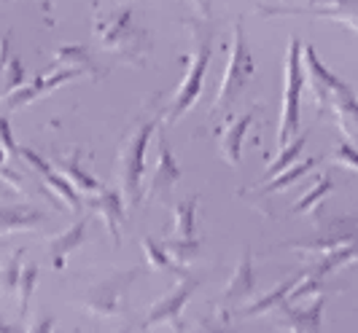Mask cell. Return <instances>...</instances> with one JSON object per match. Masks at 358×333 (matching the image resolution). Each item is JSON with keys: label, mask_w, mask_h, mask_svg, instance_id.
<instances>
[{"label": "cell", "mask_w": 358, "mask_h": 333, "mask_svg": "<svg viewBox=\"0 0 358 333\" xmlns=\"http://www.w3.org/2000/svg\"><path fill=\"white\" fill-rule=\"evenodd\" d=\"M189 30H192V38H194V54L189 59V68H186V75L178 84L170 105L164 110V124H176L183 116L189 113L192 108L199 103L202 97V84H205V75H208V68H210V59H213V30L208 24V19H186L183 22Z\"/></svg>", "instance_id": "cell-1"}, {"label": "cell", "mask_w": 358, "mask_h": 333, "mask_svg": "<svg viewBox=\"0 0 358 333\" xmlns=\"http://www.w3.org/2000/svg\"><path fill=\"white\" fill-rule=\"evenodd\" d=\"M94 38L103 52L119 54L127 62H143L151 52V38L135 19L132 6H119L113 11H100L94 19Z\"/></svg>", "instance_id": "cell-2"}, {"label": "cell", "mask_w": 358, "mask_h": 333, "mask_svg": "<svg viewBox=\"0 0 358 333\" xmlns=\"http://www.w3.org/2000/svg\"><path fill=\"white\" fill-rule=\"evenodd\" d=\"M159 121L157 119H141L132 124L122 140L119 156H116V175H119V191L124 196L127 207L135 210L143 202V172H145V154L148 142L154 138Z\"/></svg>", "instance_id": "cell-3"}, {"label": "cell", "mask_w": 358, "mask_h": 333, "mask_svg": "<svg viewBox=\"0 0 358 333\" xmlns=\"http://www.w3.org/2000/svg\"><path fill=\"white\" fill-rule=\"evenodd\" d=\"M253 73V57L251 46H248V38H245V24L243 17L234 19V33H232V49H229V62H227V71L221 75V84L215 91V100L210 105V116L218 113H229L232 105L237 103V97L248 89Z\"/></svg>", "instance_id": "cell-4"}, {"label": "cell", "mask_w": 358, "mask_h": 333, "mask_svg": "<svg viewBox=\"0 0 358 333\" xmlns=\"http://www.w3.org/2000/svg\"><path fill=\"white\" fill-rule=\"evenodd\" d=\"M283 108L278 121V148H283L299 132V113H302V89H305V68H302V40L291 38L286 46V65H283Z\"/></svg>", "instance_id": "cell-5"}, {"label": "cell", "mask_w": 358, "mask_h": 333, "mask_svg": "<svg viewBox=\"0 0 358 333\" xmlns=\"http://www.w3.org/2000/svg\"><path fill=\"white\" fill-rule=\"evenodd\" d=\"M143 274V269L132 266V269H122L108 274L106 280L94 282L87 296L81 298V306L87 309V315L103 317V320H113V317L124 315V304L129 288L138 282V277Z\"/></svg>", "instance_id": "cell-6"}, {"label": "cell", "mask_w": 358, "mask_h": 333, "mask_svg": "<svg viewBox=\"0 0 358 333\" xmlns=\"http://www.w3.org/2000/svg\"><path fill=\"white\" fill-rule=\"evenodd\" d=\"M259 17H315L334 19L358 33V0H283L278 6H256Z\"/></svg>", "instance_id": "cell-7"}, {"label": "cell", "mask_w": 358, "mask_h": 333, "mask_svg": "<svg viewBox=\"0 0 358 333\" xmlns=\"http://www.w3.org/2000/svg\"><path fill=\"white\" fill-rule=\"evenodd\" d=\"M84 75H90L87 71H81V68H54V73H38L33 81H24L19 89H14L11 94H6L3 100H0V105L3 110H19V108L24 105H33L36 100H41L43 94H49L54 89L65 87V84H71V81H78V78H84Z\"/></svg>", "instance_id": "cell-8"}, {"label": "cell", "mask_w": 358, "mask_h": 333, "mask_svg": "<svg viewBox=\"0 0 358 333\" xmlns=\"http://www.w3.org/2000/svg\"><path fill=\"white\" fill-rule=\"evenodd\" d=\"M302 68H305V81L310 84V97H313L315 113L323 116L326 110H331L334 94L342 91L348 84H345L342 78H337V75L318 59V52H315L313 43L302 46Z\"/></svg>", "instance_id": "cell-9"}, {"label": "cell", "mask_w": 358, "mask_h": 333, "mask_svg": "<svg viewBox=\"0 0 358 333\" xmlns=\"http://www.w3.org/2000/svg\"><path fill=\"white\" fill-rule=\"evenodd\" d=\"M199 282H202L199 277L183 272L178 285H176L164 298H159L157 304H151V309H148V315H145V320H143V328H157V325H167V323H170L173 328H180L178 317H180V312L186 309V304L192 301L194 290L199 288Z\"/></svg>", "instance_id": "cell-10"}, {"label": "cell", "mask_w": 358, "mask_h": 333, "mask_svg": "<svg viewBox=\"0 0 358 333\" xmlns=\"http://www.w3.org/2000/svg\"><path fill=\"white\" fill-rule=\"evenodd\" d=\"M350 242H358V218H337L329 226H323L315 237H307L302 242H291V250L299 253H313V256H323L331 253L337 247H345Z\"/></svg>", "instance_id": "cell-11"}, {"label": "cell", "mask_w": 358, "mask_h": 333, "mask_svg": "<svg viewBox=\"0 0 358 333\" xmlns=\"http://www.w3.org/2000/svg\"><path fill=\"white\" fill-rule=\"evenodd\" d=\"M183 177V170H180L178 158L173 154L170 142L159 138V148H157V158H154V170H151V177L143 183V202L145 199H157V196H164L176 183Z\"/></svg>", "instance_id": "cell-12"}, {"label": "cell", "mask_w": 358, "mask_h": 333, "mask_svg": "<svg viewBox=\"0 0 358 333\" xmlns=\"http://www.w3.org/2000/svg\"><path fill=\"white\" fill-rule=\"evenodd\" d=\"M323 306H326V296H323V293H318V296L313 298V304L307 301L302 306L283 304L280 312H278L275 325H278V328H286V331H296V333H318L323 325Z\"/></svg>", "instance_id": "cell-13"}, {"label": "cell", "mask_w": 358, "mask_h": 333, "mask_svg": "<svg viewBox=\"0 0 358 333\" xmlns=\"http://www.w3.org/2000/svg\"><path fill=\"white\" fill-rule=\"evenodd\" d=\"M90 210L94 215L103 218L108 234L116 239V245L122 242V226L127 221V202L122 191H110V188H103V191L92 193L90 196Z\"/></svg>", "instance_id": "cell-14"}, {"label": "cell", "mask_w": 358, "mask_h": 333, "mask_svg": "<svg viewBox=\"0 0 358 333\" xmlns=\"http://www.w3.org/2000/svg\"><path fill=\"white\" fill-rule=\"evenodd\" d=\"M253 290H256V274H253V256H251V247L245 245L243 250V256H240V261L234 266L232 277L227 280L224 285V290H221V306H237V304H243L248 296H253Z\"/></svg>", "instance_id": "cell-15"}, {"label": "cell", "mask_w": 358, "mask_h": 333, "mask_svg": "<svg viewBox=\"0 0 358 333\" xmlns=\"http://www.w3.org/2000/svg\"><path fill=\"white\" fill-rule=\"evenodd\" d=\"M90 234V218H78L73 226H68L65 231H59L57 237L49 239V263L54 272H62L68 256H73L78 247H84Z\"/></svg>", "instance_id": "cell-16"}, {"label": "cell", "mask_w": 358, "mask_h": 333, "mask_svg": "<svg viewBox=\"0 0 358 333\" xmlns=\"http://www.w3.org/2000/svg\"><path fill=\"white\" fill-rule=\"evenodd\" d=\"M49 223V215L33 205H3L0 207V237L38 231Z\"/></svg>", "instance_id": "cell-17"}, {"label": "cell", "mask_w": 358, "mask_h": 333, "mask_svg": "<svg viewBox=\"0 0 358 333\" xmlns=\"http://www.w3.org/2000/svg\"><path fill=\"white\" fill-rule=\"evenodd\" d=\"M253 119H256V113H245V116H240V119H234L224 132H221V138H218V154L221 158L229 164V167H240V158H243V142H245V135H248V129H251Z\"/></svg>", "instance_id": "cell-18"}, {"label": "cell", "mask_w": 358, "mask_h": 333, "mask_svg": "<svg viewBox=\"0 0 358 333\" xmlns=\"http://www.w3.org/2000/svg\"><path fill=\"white\" fill-rule=\"evenodd\" d=\"M331 110H334V124L348 140L358 138V94L350 87L334 94L331 100Z\"/></svg>", "instance_id": "cell-19"}, {"label": "cell", "mask_w": 358, "mask_h": 333, "mask_svg": "<svg viewBox=\"0 0 358 333\" xmlns=\"http://www.w3.org/2000/svg\"><path fill=\"white\" fill-rule=\"evenodd\" d=\"M318 161H321L318 156L302 158V161L296 158L294 164H288L286 170H280L278 175L269 177V183L259 186V193H275V191H283V188H288V186H294V183H296V180H302L307 172H313V170L318 167Z\"/></svg>", "instance_id": "cell-20"}, {"label": "cell", "mask_w": 358, "mask_h": 333, "mask_svg": "<svg viewBox=\"0 0 358 333\" xmlns=\"http://www.w3.org/2000/svg\"><path fill=\"white\" fill-rule=\"evenodd\" d=\"M59 172L76 186V191H81V193H90L92 196V193H97L106 188V186H103V183H100V180L81 164V156H78V154L62 158V161H59Z\"/></svg>", "instance_id": "cell-21"}, {"label": "cell", "mask_w": 358, "mask_h": 333, "mask_svg": "<svg viewBox=\"0 0 358 333\" xmlns=\"http://www.w3.org/2000/svg\"><path fill=\"white\" fill-rule=\"evenodd\" d=\"M350 263H358V242H350V245L345 247H337V250H331V253H323L321 261L315 263L310 272L315 274V277H331L334 272H340L345 266H350Z\"/></svg>", "instance_id": "cell-22"}, {"label": "cell", "mask_w": 358, "mask_h": 333, "mask_svg": "<svg viewBox=\"0 0 358 333\" xmlns=\"http://www.w3.org/2000/svg\"><path fill=\"white\" fill-rule=\"evenodd\" d=\"M197 205L199 196H189L173 207V237H178V239L197 237Z\"/></svg>", "instance_id": "cell-23"}, {"label": "cell", "mask_w": 358, "mask_h": 333, "mask_svg": "<svg viewBox=\"0 0 358 333\" xmlns=\"http://www.w3.org/2000/svg\"><path fill=\"white\" fill-rule=\"evenodd\" d=\"M302 277V274H299ZM299 277H291V280H283L275 290H269L267 296H262V298H256L251 306H245L243 309V315L240 317H259V315H264V312H278L283 304L288 301V293H291V288L299 282Z\"/></svg>", "instance_id": "cell-24"}, {"label": "cell", "mask_w": 358, "mask_h": 333, "mask_svg": "<svg viewBox=\"0 0 358 333\" xmlns=\"http://www.w3.org/2000/svg\"><path fill=\"white\" fill-rule=\"evenodd\" d=\"M52 68H81V71L100 73V68L92 62V54L87 46H59L57 54H54Z\"/></svg>", "instance_id": "cell-25"}, {"label": "cell", "mask_w": 358, "mask_h": 333, "mask_svg": "<svg viewBox=\"0 0 358 333\" xmlns=\"http://www.w3.org/2000/svg\"><path fill=\"white\" fill-rule=\"evenodd\" d=\"M307 138H310V132H302V135H294L291 140L278 151V156L272 158L267 164V170H264V177H272V175H278L280 170H286L288 164H294L296 158H299V154L305 151V142Z\"/></svg>", "instance_id": "cell-26"}, {"label": "cell", "mask_w": 358, "mask_h": 333, "mask_svg": "<svg viewBox=\"0 0 358 333\" xmlns=\"http://www.w3.org/2000/svg\"><path fill=\"white\" fill-rule=\"evenodd\" d=\"M141 245H143V256L145 261H148V266L151 269H157V272H176V274H183L186 269H180L178 263L170 258V253L164 250V245L162 242H157V239H151V237H143L141 239Z\"/></svg>", "instance_id": "cell-27"}, {"label": "cell", "mask_w": 358, "mask_h": 333, "mask_svg": "<svg viewBox=\"0 0 358 333\" xmlns=\"http://www.w3.org/2000/svg\"><path fill=\"white\" fill-rule=\"evenodd\" d=\"M164 250L170 253V258L178 263L180 269H186V266H192V263L199 258V239H178V237H173V239H167V242H162Z\"/></svg>", "instance_id": "cell-28"}, {"label": "cell", "mask_w": 358, "mask_h": 333, "mask_svg": "<svg viewBox=\"0 0 358 333\" xmlns=\"http://www.w3.org/2000/svg\"><path fill=\"white\" fill-rule=\"evenodd\" d=\"M38 263H27L22 266V277H19V288H17V296H19V317L27 320L30 315V298H33V290L38 285Z\"/></svg>", "instance_id": "cell-29"}, {"label": "cell", "mask_w": 358, "mask_h": 333, "mask_svg": "<svg viewBox=\"0 0 358 333\" xmlns=\"http://www.w3.org/2000/svg\"><path fill=\"white\" fill-rule=\"evenodd\" d=\"M22 256H24V250H17V253H11L3 266H0V290H6L8 296L11 293H17L19 288V277H22Z\"/></svg>", "instance_id": "cell-30"}, {"label": "cell", "mask_w": 358, "mask_h": 333, "mask_svg": "<svg viewBox=\"0 0 358 333\" xmlns=\"http://www.w3.org/2000/svg\"><path fill=\"white\" fill-rule=\"evenodd\" d=\"M27 68L19 62V57H8V65H6V71H3V75H0V100L6 97V94H11L14 89H19L24 81H27Z\"/></svg>", "instance_id": "cell-31"}, {"label": "cell", "mask_w": 358, "mask_h": 333, "mask_svg": "<svg viewBox=\"0 0 358 333\" xmlns=\"http://www.w3.org/2000/svg\"><path fill=\"white\" fill-rule=\"evenodd\" d=\"M334 188V183H331V175H321L315 183H313V188L302 196V199H296V205H294V215H302V212H310L318 202H321L326 193Z\"/></svg>", "instance_id": "cell-32"}, {"label": "cell", "mask_w": 358, "mask_h": 333, "mask_svg": "<svg viewBox=\"0 0 358 333\" xmlns=\"http://www.w3.org/2000/svg\"><path fill=\"white\" fill-rule=\"evenodd\" d=\"M331 164L334 167H342V170H353L358 172V151L350 145V142H340L331 154Z\"/></svg>", "instance_id": "cell-33"}, {"label": "cell", "mask_w": 358, "mask_h": 333, "mask_svg": "<svg viewBox=\"0 0 358 333\" xmlns=\"http://www.w3.org/2000/svg\"><path fill=\"white\" fill-rule=\"evenodd\" d=\"M0 151L6 154V158H11V161L19 158V145L14 140V129H11V121L6 116H0Z\"/></svg>", "instance_id": "cell-34"}, {"label": "cell", "mask_w": 358, "mask_h": 333, "mask_svg": "<svg viewBox=\"0 0 358 333\" xmlns=\"http://www.w3.org/2000/svg\"><path fill=\"white\" fill-rule=\"evenodd\" d=\"M54 325H57V323H54V317H41L38 323H30V328H33V331H52Z\"/></svg>", "instance_id": "cell-35"}, {"label": "cell", "mask_w": 358, "mask_h": 333, "mask_svg": "<svg viewBox=\"0 0 358 333\" xmlns=\"http://www.w3.org/2000/svg\"><path fill=\"white\" fill-rule=\"evenodd\" d=\"M202 19H210V0H192Z\"/></svg>", "instance_id": "cell-36"}, {"label": "cell", "mask_w": 358, "mask_h": 333, "mask_svg": "<svg viewBox=\"0 0 358 333\" xmlns=\"http://www.w3.org/2000/svg\"><path fill=\"white\" fill-rule=\"evenodd\" d=\"M11 328H14V325H8V323H3V320H0V331H11Z\"/></svg>", "instance_id": "cell-37"}, {"label": "cell", "mask_w": 358, "mask_h": 333, "mask_svg": "<svg viewBox=\"0 0 358 333\" xmlns=\"http://www.w3.org/2000/svg\"><path fill=\"white\" fill-rule=\"evenodd\" d=\"M0 3H3V0H0Z\"/></svg>", "instance_id": "cell-38"}]
</instances>
